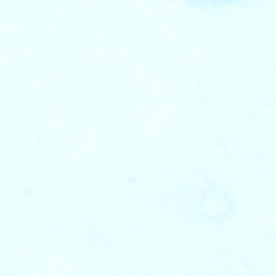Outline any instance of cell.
Segmentation results:
<instances>
[{"label": "cell", "instance_id": "obj_9", "mask_svg": "<svg viewBox=\"0 0 276 276\" xmlns=\"http://www.w3.org/2000/svg\"><path fill=\"white\" fill-rule=\"evenodd\" d=\"M250 127H251V123H250V121L244 120V123H243L242 129H247L250 128Z\"/></svg>", "mask_w": 276, "mask_h": 276}, {"label": "cell", "instance_id": "obj_8", "mask_svg": "<svg viewBox=\"0 0 276 276\" xmlns=\"http://www.w3.org/2000/svg\"><path fill=\"white\" fill-rule=\"evenodd\" d=\"M216 126L218 129H223L224 127V123L222 120H217L216 122Z\"/></svg>", "mask_w": 276, "mask_h": 276}, {"label": "cell", "instance_id": "obj_10", "mask_svg": "<svg viewBox=\"0 0 276 276\" xmlns=\"http://www.w3.org/2000/svg\"><path fill=\"white\" fill-rule=\"evenodd\" d=\"M216 141L217 142V144L219 145H223L224 144V140L223 139H222L221 138H217L216 139Z\"/></svg>", "mask_w": 276, "mask_h": 276}, {"label": "cell", "instance_id": "obj_2", "mask_svg": "<svg viewBox=\"0 0 276 276\" xmlns=\"http://www.w3.org/2000/svg\"><path fill=\"white\" fill-rule=\"evenodd\" d=\"M258 102L260 104H265L268 99V96L266 94L262 93L258 95Z\"/></svg>", "mask_w": 276, "mask_h": 276}, {"label": "cell", "instance_id": "obj_7", "mask_svg": "<svg viewBox=\"0 0 276 276\" xmlns=\"http://www.w3.org/2000/svg\"><path fill=\"white\" fill-rule=\"evenodd\" d=\"M231 142L234 146H239L242 143V139L241 137H235L231 140Z\"/></svg>", "mask_w": 276, "mask_h": 276}, {"label": "cell", "instance_id": "obj_5", "mask_svg": "<svg viewBox=\"0 0 276 276\" xmlns=\"http://www.w3.org/2000/svg\"><path fill=\"white\" fill-rule=\"evenodd\" d=\"M260 152V147L258 145H252L249 148V153L252 155H256Z\"/></svg>", "mask_w": 276, "mask_h": 276}, {"label": "cell", "instance_id": "obj_3", "mask_svg": "<svg viewBox=\"0 0 276 276\" xmlns=\"http://www.w3.org/2000/svg\"><path fill=\"white\" fill-rule=\"evenodd\" d=\"M268 144V139L265 137L260 138L258 139V145L261 147H265Z\"/></svg>", "mask_w": 276, "mask_h": 276}, {"label": "cell", "instance_id": "obj_1", "mask_svg": "<svg viewBox=\"0 0 276 276\" xmlns=\"http://www.w3.org/2000/svg\"><path fill=\"white\" fill-rule=\"evenodd\" d=\"M244 120L235 119L232 122V127L234 129L238 130L242 129Z\"/></svg>", "mask_w": 276, "mask_h": 276}, {"label": "cell", "instance_id": "obj_4", "mask_svg": "<svg viewBox=\"0 0 276 276\" xmlns=\"http://www.w3.org/2000/svg\"><path fill=\"white\" fill-rule=\"evenodd\" d=\"M249 119L252 121H256L260 119V114L258 111H252L249 114Z\"/></svg>", "mask_w": 276, "mask_h": 276}, {"label": "cell", "instance_id": "obj_6", "mask_svg": "<svg viewBox=\"0 0 276 276\" xmlns=\"http://www.w3.org/2000/svg\"><path fill=\"white\" fill-rule=\"evenodd\" d=\"M258 159L261 162H269V155L266 154H260L258 156Z\"/></svg>", "mask_w": 276, "mask_h": 276}]
</instances>
